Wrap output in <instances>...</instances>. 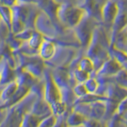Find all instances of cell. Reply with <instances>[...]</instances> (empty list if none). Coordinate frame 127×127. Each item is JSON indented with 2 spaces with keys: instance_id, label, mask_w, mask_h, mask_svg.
<instances>
[{
  "instance_id": "obj_3",
  "label": "cell",
  "mask_w": 127,
  "mask_h": 127,
  "mask_svg": "<svg viewBox=\"0 0 127 127\" xmlns=\"http://www.w3.org/2000/svg\"><path fill=\"white\" fill-rule=\"evenodd\" d=\"M18 87L19 85L16 80L10 82L8 84L3 87L1 93V100L5 106L14 97V95L17 92V91L18 89Z\"/></svg>"
},
{
  "instance_id": "obj_4",
  "label": "cell",
  "mask_w": 127,
  "mask_h": 127,
  "mask_svg": "<svg viewBox=\"0 0 127 127\" xmlns=\"http://www.w3.org/2000/svg\"><path fill=\"white\" fill-rule=\"evenodd\" d=\"M42 119L43 118L34 115L30 112H27L23 117L21 127H38Z\"/></svg>"
},
{
  "instance_id": "obj_8",
  "label": "cell",
  "mask_w": 127,
  "mask_h": 127,
  "mask_svg": "<svg viewBox=\"0 0 127 127\" xmlns=\"http://www.w3.org/2000/svg\"><path fill=\"white\" fill-rule=\"evenodd\" d=\"M108 121L106 127H123L125 125L122 118H121V116L118 114H114Z\"/></svg>"
},
{
  "instance_id": "obj_15",
  "label": "cell",
  "mask_w": 127,
  "mask_h": 127,
  "mask_svg": "<svg viewBox=\"0 0 127 127\" xmlns=\"http://www.w3.org/2000/svg\"><path fill=\"white\" fill-rule=\"evenodd\" d=\"M122 117H123V122H124L125 125L127 126V112H126L124 114H123Z\"/></svg>"
},
{
  "instance_id": "obj_17",
  "label": "cell",
  "mask_w": 127,
  "mask_h": 127,
  "mask_svg": "<svg viewBox=\"0 0 127 127\" xmlns=\"http://www.w3.org/2000/svg\"><path fill=\"white\" fill-rule=\"evenodd\" d=\"M0 83H1V75H0Z\"/></svg>"
},
{
  "instance_id": "obj_9",
  "label": "cell",
  "mask_w": 127,
  "mask_h": 127,
  "mask_svg": "<svg viewBox=\"0 0 127 127\" xmlns=\"http://www.w3.org/2000/svg\"><path fill=\"white\" fill-rule=\"evenodd\" d=\"M126 112H127V97L123 98L120 102V103H119L117 107L116 111V113L118 115H120V116H122Z\"/></svg>"
},
{
  "instance_id": "obj_13",
  "label": "cell",
  "mask_w": 127,
  "mask_h": 127,
  "mask_svg": "<svg viewBox=\"0 0 127 127\" xmlns=\"http://www.w3.org/2000/svg\"><path fill=\"white\" fill-rule=\"evenodd\" d=\"M75 78L80 83H83V82H86L87 79V72L84 71H76V73H75Z\"/></svg>"
},
{
  "instance_id": "obj_16",
  "label": "cell",
  "mask_w": 127,
  "mask_h": 127,
  "mask_svg": "<svg viewBox=\"0 0 127 127\" xmlns=\"http://www.w3.org/2000/svg\"><path fill=\"white\" fill-rule=\"evenodd\" d=\"M4 107H6V106H4V105H2V106H0V110H1L2 108H4Z\"/></svg>"
},
{
  "instance_id": "obj_11",
  "label": "cell",
  "mask_w": 127,
  "mask_h": 127,
  "mask_svg": "<svg viewBox=\"0 0 127 127\" xmlns=\"http://www.w3.org/2000/svg\"><path fill=\"white\" fill-rule=\"evenodd\" d=\"M85 87L88 92H95L97 89V83L94 79H87L85 83Z\"/></svg>"
},
{
  "instance_id": "obj_6",
  "label": "cell",
  "mask_w": 127,
  "mask_h": 127,
  "mask_svg": "<svg viewBox=\"0 0 127 127\" xmlns=\"http://www.w3.org/2000/svg\"><path fill=\"white\" fill-rule=\"evenodd\" d=\"M50 106H51L52 113L57 117H60L63 115L66 110V104L61 100L54 102L53 103L50 104Z\"/></svg>"
},
{
  "instance_id": "obj_2",
  "label": "cell",
  "mask_w": 127,
  "mask_h": 127,
  "mask_svg": "<svg viewBox=\"0 0 127 127\" xmlns=\"http://www.w3.org/2000/svg\"><path fill=\"white\" fill-rule=\"evenodd\" d=\"M30 112L41 118H45L53 114L50 104L49 102H47L45 99L42 98L36 99V101L33 102V106L31 107Z\"/></svg>"
},
{
  "instance_id": "obj_14",
  "label": "cell",
  "mask_w": 127,
  "mask_h": 127,
  "mask_svg": "<svg viewBox=\"0 0 127 127\" xmlns=\"http://www.w3.org/2000/svg\"><path fill=\"white\" fill-rule=\"evenodd\" d=\"M7 109L8 107H4L2 108L1 110H0V126L2 123V122L4 121L6 116V114H7Z\"/></svg>"
},
{
  "instance_id": "obj_10",
  "label": "cell",
  "mask_w": 127,
  "mask_h": 127,
  "mask_svg": "<svg viewBox=\"0 0 127 127\" xmlns=\"http://www.w3.org/2000/svg\"><path fill=\"white\" fill-rule=\"evenodd\" d=\"M74 92L75 94V95H77L78 97H83L86 95L87 93H88V91H87L86 87L84 84H79L77 86L75 87L74 88Z\"/></svg>"
},
{
  "instance_id": "obj_12",
  "label": "cell",
  "mask_w": 127,
  "mask_h": 127,
  "mask_svg": "<svg viewBox=\"0 0 127 127\" xmlns=\"http://www.w3.org/2000/svg\"><path fill=\"white\" fill-rule=\"evenodd\" d=\"M83 126V127H101V124L98 122V121L93 118H90L88 120L85 119Z\"/></svg>"
},
{
  "instance_id": "obj_7",
  "label": "cell",
  "mask_w": 127,
  "mask_h": 127,
  "mask_svg": "<svg viewBox=\"0 0 127 127\" xmlns=\"http://www.w3.org/2000/svg\"><path fill=\"white\" fill-rule=\"evenodd\" d=\"M57 122V117L54 114H50L46 118H43L40 122L38 127H54Z\"/></svg>"
},
{
  "instance_id": "obj_5",
  "label": "cell",
  "mask_w": 127,
  "mask_h": 127,
  "mask_svg": "<svg viewBox=\"0 0 127 127\" xmlns=\"http://www.w3.org/2000/svg\"><path fill=\"white\" fill-rule=\"evenodd\" d=\"M86 118L83 116L80 113L74 111L72 114L68 115L67 118L66 123L67 125V127H76L82 126Z\"/></svg>"
},
{
  "instance_id": "obj_1",
  "label": "cell",
  "mask_w": 127,
  "mask_h": 127,
  "mask_svg": "<svg viewBox=\"0 0 127 127\" xmlns=\"http://www.w3.org/2000/svg\"><path fill=\"white\" fill-rule=\"evenodd\" d=\"M61 95L56 83L52 79H48L44 87V99L49 104H52L54 102L61 100Z\"/></svg>"
}]
</instances>
